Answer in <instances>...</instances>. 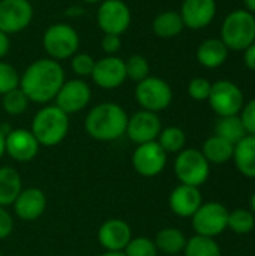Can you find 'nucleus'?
Returning <instances> with one entry per match:
<instances>
[{
	"label": "nucleus",
	"mask_w": 255,
	"mask_h": 256,
	"mask_svg": "<svg viewBox=\"0 0 255 256\" xmlns=\"http://www.w3.org/2000/svg\"><path fill=\"white\" fill-rule=\"evenodd\" d=\"M65 82V70L60 62L53 58H39L29 64L20 76V88L36 104H47L56 98Z\"/></svg>",
	"instance_id": "nucleus-1"
},
{
	"label": "nucleus",
	"mask_w": 255,
	"mask_h": 256,
	"mask_svg": "<svg viewBox=\"0 0 255 256\" xmlns=\"http://www.w3.org/2000/svg\"><path fill=\"white\" fill-rule=\"evenodd\" d=\"M128 116L125 110L113 102L93 106L84 122L86 132L98 141H114L126 132Z\"/></svg>",
	"instance_id": "nucleus-2"
},
{
	"label": "nucleus",
	"mask_w": 255,
	"mask_h": 256,
	"mask_svg": "<svg viewBox=\"0 0 255 256\" xmlns=\"http://www.w3.org/2000/svg\"><path fill=\"white\" fill-rule=\"evenodd\" d=\"M69 129V117L59 106L50 105L39 110L32 122V134L39 146L53 147L62 142Z\"/></svg>",
	"instance_id": "nucleus-3"
},
{
	"label": "nucleus",
	"mask_w": 255,
	"mask_h": 256,
	"mask_svg": "<svg viewBox=\"0 0 255 256\" xmlns=\"http://www.w3.org/2000/svg\"><path fill=\"white\" fill-rule=\"evenodd\" d=\"M219 39L231 51H245L255 42V15L246 9L231 10L222 26Z\"/></svg>",
	"instance_id": "nucleus-4"
},
{
	"label": "nucleus",
	"mask_w": 255,
	"mask_h": 256,
	"mask_svg": "<svg viewBox=\"0 0 255 256\" xmlns=\"http://www.w3.org/2000/svg\"><path fill=\"white\" fill-rule=\"evenodd\" d=\"M42 45L50 58L60 62L77 54L80 48V36L72 26L57 22L44 32Z\"/></svg>",
	"instance_id": "nucleus-5"
},
{
	"label": "nucleus",
	"mask_w": 255,
	"mask_h": 256,
	"mask_svg": "<svg viewBox=\"0 0 255 256\" xmlns=\"http://www.w3.org/2000/svg\"><path fill=\"white\" fill-rule=\"evenodd\" d=\"M174 172L182 184L200 188L209 178L210 164L200 150L183 148L176 158Z\"/></svg>",
	"instance_id": "nucleus-6"
},
{
	"label": "nucleus",
	"mask_w": 255,
	"mask_h": 256,
	"mask_svg": "<svg viewBox=\"0 0 255 256\" xmlns=\"http://www.w3.org/2000/svg\"><path fill=\"white\" fill-rule=\"evenodd\" d=\"M135 99L143 110L159 112L170 106L173 100V90L170 84L159 76H147L137 82Z\"/></svg>",
	"instance_id": "nucleus-7"
},
{
	"label": "nucleus",
	"mask_w": 255,
	"mask_h": 256,
	"mask_svg": "<svg viewBox=\"0 0 255 256\" xmlns=\"http://www.w3.org/2000/svg\"><path fill=\"white\" fill-rule=\"evenodd\" d=\"M207 100L212 110L219 117L239 116L240 110L245 105V99L240 87L230 80H219L213 82Z\"/></svg>",
	"instance_id": "nucleus-8"
},
{
	"label": "nucleus",
	"mask_w": 255,
	"mask_h": 256,
	"mask_svg": "<svg viewBox=\"0 0 255 256\" xmlns=\"http://www.w3.org/2000/svg\"><path fill=\"white\" fill-rule=\"evenodd\" d=\"M96 21L104 34H123L132 21L129 6L123 0H102L98 8Z\"/></svg>",
	"instance_id": "nucleus-9"
},
{
	"label": "nucleus",
	"mask_w": 255,
	"mask_h": 256,
	"mask_svg": "<svg viewBox=\"0 0 255 256\" xmlns=\"http://www.w3.org/2000/svg\"><path fill=\"white\" fill-rule=\"evenodd\" d=\"M228 210L219 202H206L192 216V228L197 236L215 238L227 230Z\"/></svg>",
	"instance_id": "nucleus-10"
},
{
	"label": "nucleus",
	"mask_w": 255,
	"mask_h": 256,
	"mask_svg": "<svg viewBox=\"0 0 255 256\" xmlns=\"http://www.w3.org/2000/svg\"><path fill=\"white\" fill-rule=\"evenodd\" d=\"M33 20V6L29 0H0V30L6 34H14L26 27Z\"/></svg>",
	"instance_id": "nucleus-11"
},
{
	"label": "nucleus",
	"mask_w": 255,
	"mask_h": 256,
	"mask_svg": "<svg viewBox=\"0 0 255 256\" xmlns=\"http://www.w3.org/2000/svg\"><path fill=\"white\" fill-rule=\"evenodd\" d=\"M162 130L161 118L156 112L141 110L135 112L132 117H128L126 124V135L135 144H144L156 141Z\"/></svg>",
	"instance_id": "nucleus-12"
},
{
	"label": "nucleus",
	"mask_w": 255,
	"mask_h": 256,
	"mask_svg": "<svg viewBox=\"0 0 255 256\" xmlns=\"http://www.w3.org/2000/svg\"><path fill=\"white\" fill-rule=\"evenodd\" d=\"M167 164V153L158 141L140 144L132 154L134 170L143 177H155L162 172Z\"/></svg>",
	"instance_id": "nucleus-13"
},
{
	"label": "nucleus",
	"mask_w": 255,
	"mask_h": 256,
	"mask_svg": "<svg viewBox=\"0 0 255 256\" xmlns=\"http://www.w3.org/2000/svg\"><path fill=\"white\" fill-rule=\"evenodd\" d=\"M92 92L86 81L83 80H69L65 81L56 94V106H59L63 112L75 114L87 106L90 102Z\"/></svg>",
	"instance_id": "nucleus-14"
},
{
	"label": "nucleus",
	"mask_w": 255,
	"mask_h": 256,
	"mask_svg": "<svg viewBox=\"0 0 255 256\" xmlns=\"http://www.w3.org/2000/svg\"><path fill=\"white\" fill-rule=\"evenodd\" d=\"M90 76L93 82L101 88H117L126 81L125 60L117 56H105L95 62V68Z\"/></svg>",
	"instance_id": "nucleus-15"
},
{
	"label": "nucleus",
	"mask_w": 255,
	"mask_h": 256,
	"mask_svg": "<svg viewBox=\"0 0 255 256\" xmlns=\"http://www.w3.org/2000/svg\"><path fill=\"white\" fill-rule=\"evenodd\" d=\"M216 0H183L179 10L185 27L200 30L212 24L216 16Z\"/></svg>",
	"instance_id": "nucleus-16"
},
{
	"label": "nucleus",
	"mask_w": 255,
	"mask_h": 256,
	"mask_svg": "<svg viewBox=\"0 0 255 256\" xmlns=\"http://www.w3.org/2000/svg\"><path fill=\"white\" fill-rule=\"evenodd\" d=\"M39 150V142L30 130L15 129L5 135V152L18 162L32 160Z\"/></svg>",
	"instance_id": "nucleus-17"
},
{
	"label": "nucleus",
	"mask_w": 255,
	"mask_h": 256,
	"mask_svg": "<svg viewBox=\"0 0 255 256\" xmlns=\"http://www.w3.org/2000/svg\"><path fill=\"white\" fill-rule=\"evenodd\" d=\"M98 240L108 252H123L131 242V228L125 220L110 219L99 228Z\"/></svg>",
	"instance_id": "nucleus-18"
},
{
	"label": "nucleus",
	"mask_w": 255,
	"mask_h": 256,
	"mask_svg": "<svg viewBox=\"0 0 255 256\" xmlns=\"http://www.w3.org/2000/svg\"><path fill=\"white\" fill-rule=\"evenodd\" d=\"M47 207V198L44 192L38 188H29L21 190L17 200L14 201L15 214L26 222H32L38 219Z\"/></svg>",
	"instance_id": "nucleus-19"
},
{
	"label": "nucleus",
	"mask_w": 255,
	"mask_h": 256,
	"mask_svg": "<svg viewBox=\"0 0 255 256\" xmlns=\"http://www.w3.org/2000/svg\"><path fill=\"white\" fill-rule=\"evenodd\" d=\"M170 208L174 214L180 218H192L194 213L203 204L201 194L198 188L180 184L170 194Z\"/></svg>",
	"instance_id": "nucleus-20"
},
{
	"label": "nucleus",
	"mask_w": 255,
	"mask_h": 256,
	"mask_svg": "<svg viewBox=\"0 0 255 256\" xmlns=\"http://www.w3.org/2000/svg\"><path fill=\"white\" fill-rule=\"evenodd\" d=\"M228 48L219 38L204 39L197 48V60L203 68L216 69L227 62Z\"/></svg>",
	"instance_id": "nucleus-21"
},
{
	"label": "nucleus",
	"mask_w": 255,
	"mask_h": 256,
	"mask_svg": "<svg viewBox=\"0 0 255 256\" xmlns=\"http://www.w3.org/2000/svg\"><path fill=\"white\" fill-rule=\"evenodd\" d=\"M233 160L242 176L255 178V135H246L234 146Z\"/></svg>",
	"instance_id": "nucleus-22"
},
{
	"label": "nucleus",
	"mask_w": 255,
	"mask_h": 256,
	"mask_svg": "<svg viewBox=\"0 0 255 256\" xmlns=\"http://www.w3.org/2000/svg\"><path fill=\"white\" fill-rule=\"evenodd\" d=\"M185 24L177 10H164L158 14L152 21L153 33L161 39H171L182 33Z\"/></svg>",
	"instance_id": "nucleus-23"
},
{
	"label": "nucleus",
	"mask_w": 255,
	"mask_h": 256,
	"mask_svg": "<svg viewBox=\"0 0 255 256\" xmlns=\"http://www.w3.org/2000/svg\"><path fill=\"white\" fill-rule=\"evenodd\" d=\"M201 153L209 164L222 165V164L233 159L234 144H231L230 141H227L218 135H213V136L206 140V142L203 144Z\"/></svg>",
	"instance_id": "nucleus-24"
},
{
	"label": "nucleus",
	"mask_w": 255,
	"mask_h": 256,
	"mask_svg": "<svg viewBox=\"0 0 255 256\" xmlns=\"http://www.w3.org/2000/svg\"><path fill=\"white\" fill-rule=\"evenodd\" d=\"M21 177L11 166L0 168V207L14 204L21 192Z\"/></svg>",
	"instance_id": "nucleus-25"
},
{
	"label": "nucleus",
	"mask_w": 255,
	"mask_h": 256,
	"mask_svg": "<svg viewBox=\"0 0 255 256\" xmlns=\"http://www.w3.org/2000/svg\"><path fill=\"white\" fill-rule=\"evenodd\" d=\"M155 246L158 250L168 254V255H176L182 252L186 246V237L183 232L177 228H164L156 234L155 238Z\"/></svg>",
	"instance_id": "nucleus-26"
},
{
	"label": "nucleus",
	"mask_w": 255,
	"mask_h": 256,
	"mask_svg": "<svg viewBox=\"0 0 255 256\" xmlns=\"http://www.w3.org/2000/svg\"><path fill=\"white\" fill-rule=\"evenodd\" d=\"M218 136L230 141L231 144H237L239 141H242L248 134L245 130V126L240 120L239 116H228V117H219L216 128H215Z\"/></svg>",
	"instance_id": "nucleus-27"
},
{
	"label": "nucleus",
	"mask_w": 255,
	"mask_h": 256,
	"mask_svg": "<svg viewBox=\"0 0 255 256\" xmlns=\"http://www.w3.org/2000/svg\"><path fill=\"white\" fill-rule=\"evenodd\" d=\"M185 256H221V249L218 243L210 237L194 236L186 240Z\"/></svg>",
	"instance_id": "nucleus-28"
},
{
	"label": "nucleus",
	"mask_w": 255,
	"mask_h": 256,
	"mask_svg": "<svg viewBox=\"0 0 255 256\" xmlns=\"http://www.w3.org/2000/svg\"><path fill=\"white\" fill-rule=\"evenodd\" d=\"M158 144L162 147V150L168 153H180L185 148L186 144V135L180 128L170 126L161 130L158 136Z\"/></svg>",
	"instance_id": "nucleus-29"
},
{
	"label": "nucleus",
	"mask_w": 255,
	"mask_h": 256,
	"mask_svg": "<svg viewBox=\"0 0 255 256\" xmlns=\"http://www.w3.org/2000/svg\"><path fill=\"white\" fill-rule=\"evenodd\" d=\"M227 228H230L233 232L239 236L252 232L255 228V218L252 212H248L245 208H236L233 212H228Z\"/></svg>",
	"instance_id": "nucleus-30"
},
{
	"label": "nucleus",
	"mask_w": 255,
	"mask_h": 256,
	"mask_svg": "<svg viewBox=\"0 0 255 256\" xmlns=\"http://www.w3.org/2000/svg\"><path fill=\"white\" fill-rule=\"evenodd\" d=\"M29 102H30L29 98L24 94V92L20 87H17V88H14L11 92L5 93L3 98H2L3 110L8 114H11V116H20V114H23L27 110Z\"/></svg>",
	"instance_id": "nucleus-31"
},
{
	"label": "nucleus",
	"mask_w": 255,
	"mask_h": 256,
	"mask_svg": "<svg viewBox=\"0 0 255 256\" xmlns=\"http://www.w3.org/2000/svg\"><path fill=\"white\" fill-rule=\"evenodd\" d=\"M125 69H126V78L140 82L150 74V64L144 56L134 54L128 60H125Z\"/></svg>",
	"instance_id": "nucleus-32"
},
{
	"label": "nucleus",
	"mask_w": 255,
	"mask_h": 256,
	"mask_svg": "<svg viewBox=\"0 0 255 256\" xmlns=\"http://www.w3.org/2000/svg\"><path fill=\"white\" fill-rule=\"evenodd\" d=\"M123 252L126 256H156L158 249L155 246V242H152L150 238L137 237L131 238Z\"/></svg>",
	"instance_id": "nucleus-33"
},
{
	"label": "nucleus",
	"mask_w": 255,
	"mask_h": 256,
	"mask_svg": "<svg viewBox=\"0 0 255 256\" xmlns=\"http://www.w3.org/2000/svg\"><path fill=\"white\" fill-rule=\"evenodd\" d=\"M17 87H20V75L17 69L12 64L0 60V94L3 96Z\"/></svg>",
	"instance_id": "nucleus-34"
},
{
	"label": "nucleus",
	"mask_w": 255,
	"mask_h": 256,
	"mask_svg": "<svg viewBox=\"0 0 255 256\" xmlns=\"http://www.w3.org/2000/svg\"><path fill=\"white\" fill-rule=\"evenodd\" d=\"M95 58L86 52H77L71 57V68L78 76H90L95 68Z\"/></svg>",
	"instance_id": "nucleus-35"
},
{
	"label": "nucleus",
	"mask_w": 255,
	"mask_h": 256,
	"mask_svg": "<svg viewBox=\"0 0 255 256\" xmlns=\"http://www.w3.org/2000/svg\"><path fill=\"white\" fill-rule=\"evenodd\" d=\"M210 90H212V82L203 76H197L191 80L188 84V94L194 100H207Z\"/></svg>",
	"instance_id": "nucleus-36"
},
{
	"label": "nucleus",
	"mask_w": 255,
	"mask_h": 256,
	"mask_svg": "<svg viewBox=\"0 0 255 256\" xmlns=\"http://www.w3.org/2000/svg\"><path fill=\"white\" fill-rule=\"evenodd\" d=\"M240 120L245 126V130L248 135H255V98L251 99L248 104L243 105L240 110Z\"/></svg>",
	"instance_id": "nucleus-37"
},
{
	"label": "nucleus",
	"mask_w": 255,
	"mask_h": 256,
	"mask_svg": "<svg viewBox=\"0 0 255 256\" xmlns=\"http://www.w3.org/2000/svg\"><path fill=\"white\" fill-rule=\"evenodd\" d=\"M122 45V38L119 34H104L102 40H101V46L104 50V52H107L108 56H114Z\"/></svg>",
	"instance_id": "nucleus-38"
},
{
	"label": "nucleus",
	"mask_w": 255,
	"mask_h": 256,
	"mask_svg": "<svg viewBox=\"0 0 255 256\" xmlns=\"http://www.w3.org/2000/svg\"><path fill=\"white\" fill-rule=\"evenodd\" d=\"M14 230V219L5 207H0V240L11 236Z\"/></svg>",
	"instance_id": "nucleus-39"
},
{
	"label": "nucleus",
	"mask_w": 255,
	"mask_h": 256,
	"mask_svg": "<svg viewBox=\"0 0 255 256\" xmlns=\"http://www.w3.org/2000/svg\"><path fill=\"white\" fill-rule=\"evenodd\" d=\"M243 63L249 70L255 72V42L243 51Z\"/></svg>",
	"instance_id": "nucleus-40"
},
{
	"label": "nucleus",
	"mask_w": 255,
	"mask_h": 256,
	"mask_svg": "<svg viewBox=\"0 0 255 256\" xmlns=\"http://www.w3.org/2000/svg\"><path fill=\"white\" fill-rule=\"evenodd\" d=\"M9 48H11V39H9V34L3 33L0 30V60L9 52Z\"/></svg>",
	"instance_id": "nucleus-41"
},
{
	"label": "nucleus",
	"mask_w": 255,
	"mask_h": 256,
	"mask_svg": "<svg viewBox=\"0 0 255 256\" xmlns=\"http://www.w3.org/2000/svg\"><path fill=\"white\" fill-rule=\"evenodd\" d=\"M242 2H243L245 9L255 15V0H242Z\"/></svg>",
	"instance_id": "nucleus-42"
},
{
	"label": "nucleus",
	"mask_w": 255,
	"mask_h": 256,
	"mask_svg": "<svg viewBox=\"0 0 255 256\" xmlns=\"http://www.w3.org/2000/svg\"><path fill=\"white\" fill-rule=\"evenodd\" d=\"M3 154H5V134L0 129V159H2Z\"/></svg>",
	"instance_id": "nucleus-43"
},
{
	"label": "nucleus",
	"mask_w": 255,
	"mask_h": 256,
	"mask_svg": "<svg viewBox=\"0 0 255 256\" xmlns=\"http://www.w3.org/2000/svg\"><path fill=\"white\" fill-rule=\"evenodd\" d=\"M101 256H126L125 255V252H105V254H102Z\"/></svg>",
	"instance_id": "nucleus-44"
},
{
	"label": "nucleus",
	"mask_w": 255,
	"mask_h": 256,
	"mask_svg": "<svg viewBox=\"0 0 255 256\" xmlns=\"http://www.w3.org/2000/svg\"><path fill=\"white\" fill-rule=\"evenodd\" d=\"M251 210H252V214H255V194L251 196Z\"/></svg>",
	"instance_id": "nucleus-45"
},
{
	"label": "nucleus",
	"mask_w": 255,
	"mask_h": 256,
	"mask_svg": "<svg viewBox=\"0 0 255 256\" xmlns=\"http://www.w3.org/2000/svg\"><path fill=\"white\" fill-rule=\"evenodd\" d=\"M81 2H86V3H101L102 0H81Z\"/></svg>",
	"instance_id": "nucleus-46"
}]
</instances>
